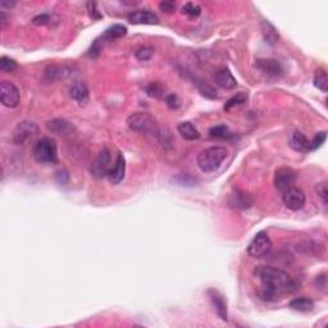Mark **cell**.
I'll list each match as a JSON object with an SVG mask.
<instances>
[{"mask_svg":"<svg viewBox=\"0 0 328 328\" xmlns=\"http://www.w3.org/2000/svg\"><path fill=\"white\" fill-rule=\"evenodd\" d=\"M254 276L259 280L262 289L258 291L260 299L273 302L285 294H291L299 289V282L280 268L269 266H258L254 268Z\"/></svg>","mask_w":328,"mask_h":328,"instance_id":"6da1fadb","label":"cell"},{"mask_svg":"<svg viewBox=\"0 0 328 328\" xmlns=\"http://www.w3.org/2000/svg\"><path fill=\"white\" fill-rule=\"evenodd\" d=\"M227 155L228 150L223 146H210V148L203 149L198 154L196 164L201 172L210 173V172L217 171L221 167Z\"/></svg>","mask_w":328,"mask_h":328,"instance_id":"7a4b0ae2","label":"cell"},{"mask_svg":"<svg viewBox=\"0 0 328 328\" xmlns=\"http://www.w3.org/2000/svg\"><path fill=\"white\" fill-rule=\"evenodd\" d=\"M33 158L41 164H58V148L56 142L50 137H42L33 146Z\"/></svg>","mask_w":328,"mask_h":328,"instance_id":"3957f363","label":"cell"},{"mask_svg":"<svg viewBox=\"0 0 328 328\" xmlns=\"http://www.w3.org/2000/svg\"><path fill=\"white\" fill-rule=\"evenodd\" d=\"M127 126L132 131L141 133H149V135H153L155 137L158 136L160 130L157 121L149 113L144 112L133 113L132 115H130L127 118Z\"/></svg>","mask_w":328,"mask_h":328,"instance_id":"277c9868","label":"cell"},{"mask_svg":"<svg viewBox=\"0 0 328 328\" xmlns=\"http://www.w3.org/2000/svg\"><path fill=\"white\" fill-rule=\"evenodd\" d=\"M112 168V154L108 149H103L100 153L95 157L90 166V173L95 178H104L107 177Z\"/></svg>","mask_w":328,"mask_h":328,"instance_id":"5b68a950","label":"cell"},{"mask_svg":"<svg viewBox=\"0 0 328 328\" xmlns=\"http://www.w3.org/2000/svg\"><path fill=\"white\" fill-rule=\"evenodd\" d=\"M272 241L266 232H258L248 246V254L252 258H263L271 252Z\"/></svg>","mask_w":328,"mask_h":328,"instance_id":"8992f818","label":"cell"},{"mask_svg":"<svg viewBox=\"0 0 328 328\" xmlns=\"http://www.w3.org/2000/svg\"><path fill=\"white\" fill-rule=\"evenodd\" d=\"M36 133H38V127L35 122L22 121L13 130L12 140L15 145H23L27 140L35 136Z\"/></svg>","mask_w":328,"mask_h":328,"instance_id":"52a82bcc","label":"cell"},{"mask_svg":"<svg viewBox=\"0 0 328 328\" xmlns=\"http://www.w3.org/2000/svg\"><path fill=\"white\" fill-rule=\"evenodd\" d=\"M273 182H275L276 189L284 194L285 191H287L289 189L294 187V185H295L296 182L295 171L291 169L290 167H281V168L276 169Z\"/></svg>","mask_w":328,"mask_h":328,"instance_id":"ba28073f","label":"cell"},{"mask_svg":"<svg viewBox=\"0 0 328 328\" xmlns=\"http://www.w3.org/2000/svg\"><path fill=\"white\" fill-rule=\"evenodd\" d=\"M19 99H21V95H19V90L17 89V86L9 81H1V83H0V100L4 107H18Z\"/></svg>","mask_w":328,"mask_h":328,"instance_id":"9c48e42d","label":"cell"},{"mask_svg":"<svg viewBox=\"0 0 328 328\" xmlns=\"http://www.w3.org/2000/svg\"><path fill=\"white\" fill-rule=\"evenodd\" d=\"M282 200H284V204L286 205L287 209L290 210H300L305 207V194L298 187H291L287 191L284 192V196H282Z\"/></svg>","mask_w":328,"mask_h":328,"instance_id":"30bf717a","label":"cell"},{"mask_svg":"<svg viewBox=\"0 0 328 328\" xmlns=\"http://www.w3.org/2000/svg\"><path fill=\"white\" fill-rule=\"evenodd\" d=\"M254 204L252 195L241 189L234 187L228 196V205L234 209H249Z\"/></svg>","mask_w":328,"mask_h":328,"instance_id":"8fae6325","label":"cell"},{"mask_svg":"<svg viewBox=\"0 0 328 328\" xmlns=\"http://www.w3.org/2000/svg\"><path fill=\"white\" fill-rule=\"evenodd\" d=\"M208 298H209L210 303L213 305L214 311H216L217 316L221 318L223 322H227L228 321V311H227V303L225 300V296L222 295L219 291L214 290V289H210L208 290Z\"/></svg>","mask_w":328,"mask_h":328,"instance_id":"7c38bea8","label":"cell"},{"mask_svg":"<svg viewBox=\"0 0 328 328\" xmlns=\"http://www.w3.org/2000/svg\"><path fill=\"white\" fill-rule=\"evenodd\" d=\"M69 74H71V69L68 67L60 64H50L44 69L42 80L45 83H53L58 80H63Z\"/></svg>","mask_w":328,"mask_h":328,"instance_id":"4fadbf2b","label":"cell"},{"mask_svg":"<svg viewBox=\"0 0 328 328\" xmlns=\"http://www.w3.org/2000/svg\"><path fill=\"white\" fill-rule=\"evenodd\" d=\"M124 173H126V160H124L123 154H117V159H115L114 164L110 168L109 173H108L107 178L110 183L117 185L124 178Z\"/></svg>","mask_w":328,"mask_h":328,"instance_id":"5bb4252c","label":"cell"},{"mask_svg":"<svg viewBox=\"0 0 328 328\" xmlns=\"http://www.w3.org/2000/svg\"><path fill=\"white\" fill-rule=\"evenodd\" d=\"M214 81L221 89L225 90H232L237 86V81L234 77V74L231 73V71L226 67L217 69L216 74H214Z\"/></svg>","mask_w":328,"mask_h":328,"instance_id":"9a60e30c","label":"cell"},{"mask_svg":"<svg viewBox=\"0 0 328 328\" xmlns=\"http://www.w3.org/2000/svg\"><path fill=\"white\" fill-rule=\"evenodd\" d=\"M69 95H71V98L73 99L74 101H77V103L81 104V105H85V104L89 103V87H87V85H86L85 82H82V81H77V82H74L73 85L71 86Z\"/></svg>","mask_w":328,"mask_h":328,"instance_id":"2e32d148","label":"cell"},{"mask_svg":"<svg viewBox=\"0 0 328 328\" xmlns=\"http://www.w3.org/2000/svg\"><path fill=\"white\" fill-rule=\"evenodd\" d=\"M255 65L269 77H280L282 74V65L276 59H258Z\"/></svg>","mask_w":328,"mask_h":328,"instance_id":"e0dca14e","label":"cell"},{"mask_svg":"<svg viewBox=\"0 0 328 328\" xmlns=\"http://www.w3.org/2000/svg\"><path fill=\"white\" fill-rule=\"evenodd\" d=\"M47 130L50 132L56 133V135H60V136H67V135H71L72 131L74 130L73 124L71 122L65 121L62 118H55L51 119L46 123Z\"/></svg>","mask_w":328,"mask_h":328,"instance_id":"ac0fdd59","label":"cell"},{"mask_svg":"<svg viewBox=\"0 0 328 328\" xmlns=\"http://www.w3.org/2000/svg\"><path fill=\"white\" fill-rule=\"evenodd\" d=\"M128 22L132 24H157L159 19L150 10H136L128 15Z\"/></svg>","mask_w":328,"mask_h":328,"instance_id":"d6986e66","label":"cell"},{"mask_svg":"<svg viewBox=\"0 0 328 328\" xmlns=\"http://www.w3.org/2000/svg\"><path fill=\"white\" fill-rule=\"evenodd\" d=\"M289 145L293 150L298 151V153H308L309 151V140L305 136L304 133L300 132V131H296L294 132V135L291 136L290 142Z\"/></svg>","mask_w":328,"mask_h":328,"instance_id":"ffe728a7","label":"cell"},{"mask_svg":"<svg viewBox=\"0 0 328 328\" xmlns=\"http://www.w3.org/2000/svg\"><path fill=\"white\" fill-rule=\"evenodd\" d=\"M177 130L181 136L185 140H187V141H195V140L200 139V132L198 131V128L189 121L181 122L178 124Z\"/></svg>","mask_w":328,"mask_h":328,"instance_id":"44dd1931","label":"cell"},{"mask_svg":"<svg viewBox=\"0 0 328 328\" xmlns=\"http://www.w3.org/2000/svg\"><path fill=\"white\" fill-rule=\"evenodd\" d=\"M127 33V28L123 26V24H113L109 28L105 30V32L101 35V40L104 41H114L117 38L123 37L124 35Z\"/></svg>","mask_w":328,"mask_h":328,"instance_id":"7402d4cb","label":"cell"},{"mask_svg":"<svg viewBox=\"0 0 328 328\" xmlns=\"http://www.w3.org/2000/svg\"><path fill=\"white\" fill-rule=\"evenodd\" d=\"M262 32H263L264 40L268 42L269 45H275L278 42V32L275 28L272 23H269L268 21L262 22Z\"/></svg>","mask_w":328,"mask_h":328,"instance_id":"603a6c76","label":"cell"},{"mask_svg":"<svg viewBox=\"0 0 328 328\" xmlns=\"http://www.w3.org/2000/svg\"><path fill=\"white\" fill-rule=\"evenodd\" d=\"M289 307L298 312H311L314 308V302L308 298H296L291 300Z\"/></svg>","mask_w":328,"mask_h":328,"instance_id":"cb8c5ba5","label":"cell"},{"mask_svg":"<svg viewBox=\"0 0 328 328\" xmlns=\"http://www.w3.org/2000/svg\"><path fill=\"white\" fill-rule=\"evenodd\" d=\"M314 86H316L317 89L321 90L322 92H327L328 91V77H327V72L325 69L320 68L316 71V74H314Z\"/></svg>","mask_w":328,"mask_h":328,"instance_id":"d4e9b609","label":"cell"},{"mask_svg":"<svg viewBox=\"0 0 328 328\" xmlns=\"http://www.w3.org/2000/svg\"><path fill=\"white\" fill-rule=\"evenodd\" d=\"M209 133L210 136L216 137V139H230V137H232V133H231L230 128L226 124H217V126L210 128Z\"/></svg>","mask_w":328,"mask_h":328,"instance_id":"484cf974","label":"cell"},{"mask_svg":"<svg viewBox=\"0 0 328 328\" xmlns=\"http://www.w3.org/2000/svg\"><path fill=\"white\" fill-rule=\"evenodd\" d=\"M248 100V94L246 92H240V94L235 95L234 98H231L227 103L225 104V110H230L235 107L243 105Z\"/></svg>","mask_w":328,"mask_h":328,"instance_id":"4316f807","label":"cell"},{"mask_svg":"<svg viewBox=\"0 0 328 328\" xmlns=\"http://www.w3.org/2000/svg\"><path fill=\"white\" fill-rule=\"evenodd\" d=\"M17 69V63L15 60L10 59L8 56H1L0 58V71L5 72V73H10V72Z\"/></svg>","mask_w":328,"mask_h":328,"instance_id":"83f0119b","label":"cell"},{"mask_svg":"<svg viewBox=\"0 0 328 328\" xmlns=\"http://www.w3.org/2000/svg\"><path fill=\"white\" fill-rule=\"evenodd\" d=\"M326 139H327V132L322 131V132H318L314 136V139L312 141H309V151H314L317 149H320L321 146L325 144Z\"/></svg>","mask_w":328,"mask_h":328,"instance_id":"f1b7e54d","label":"cell"},{"mask_svg":"<svg viewBox=\"0 0 328 328\" xmlns=\"http://www.w3.org/2000/svg\"><path fill=\"white\" fill-rule=\"evenodd\" d=\"M173 181L178 183L180 186H186V187H194L196 183V180L191 176L186 175V173H180L176 177H173Z\"/></svg>","mask_w":328,"mask_h":328,"instance_id":"f546056e","label":"cell"},{"mask_svg":"<svg viewBox=\"0 0 328 328\" xmlns=\"http://www.w3.org/2000/svg\"><path fill=\"white\" fill-rule=\"evenodd\" d=\"M153 54H154V49L150 46H141L135 51V56H136L139 60H141V62H145V60L150 59L151 56H153Z\"/></svg>","mask_w":328,"mask_h":328,"instance_id":"4dcf8cb0","label":"cell"},{"mask_svg":"<svg viewBox=\"0 0 328 328\" xmlns=\"http://www.w3.org/2000/svg\"><path fill=\"white\" fill-rule=\"evenodd\" d=\"M146 94L151 96V98H160L164 94V87L160 83L153 82L146 87Z\"/></svg>","mask_w":328,"mask_h":328,"instance_id":"1f68e13d","label":"cell"},{"mask_svg":"<svg viewBox=\"0 0 328 328\" xmlns=\"http://www.w3.org/2000/svg\"><path fill=\"white\" fill-rule=\"evenodd\" d=\"M101 50H103V40H101V38H96V40L92 42L91 46H90L89 50H87V56L95 59V58H98L99 54L101 53Z\"/></svg>","mask_w":328,"mask_h":328,"instance_id":"d6a6232c","label":"cell"},{"mask_svg":"<svg viewBox=\"0 0 328 328\" xmlns=\"http://www.w3.org/2000/svg\"><path fill=\"white\" fill-rule=\"evenodd\" d=\"M157 139L159 140L160 144H162V145L164 146V148H167V149L171 148L172 144H173V139H172L171 132H169V131H167V130L163 131L162 128H160Z\"/></svg>","mask_w":328,"mask_h":328,"instance_id":"836d02e7","label":"cell"},{"mask_svg":"<svg viewBox=\"0 0 328 328\" xmlns=\"http://www.w3.org/2000/svg\"><path fill=\"white\" fill-rule=\"evenodd\" d=\"M182 12L190 17H198L201 13V8L196 3H186L182 6Z\"/></svg>","mask_w":328,"mask_h":328,"instance_id":"e575fe53","label":"cell"},{"mask_svg":"<svg viewBox=\"0 0 328 328\" xmlns=\"http://www.w3.org/2000/svg\"><path fill=\"white\" fill-rule=\"evenodd\" d=\"M86 8H87L89 15L92 18V19H100L101 13L99 12L98 4L95 3V1H89V3L86 4Z\"/></svg>","mask_w":328,"mask_h":328,"instance_id":"d590c367","label":"cell"},{"mask_svg":"<svg viewBox=\"0 0 328 328\" xmlns=\"http://www.w3.org/2000/svg\"><path fill=\"white\" fill-rule=\"evenodd\" d=\"M166 104L169 109H178L181 105V101L176 94H168L166 96Z\"/></svg>","mask_w":328,"mask_h":328,"instance_id":"8d00e7d4","label":"cell"},{"mask_svg":"<svg viewBox=\"0 0 328 328\" xmlns=\"http://www.w3.org/2000/svg\"><path fill=\"white\" fill-rule=\"evenodd\" d=\"M50 15L46 14V13H42V14H38L33 18L32 23L36 24V26H45V24L50 23Z\"/></svg>","mask_w":328,"mask_h":328,"instance_id":"74e56055","label":"cell"},{"mask_svg":"<svg viewBox=\"0 0 328 328\" xmlns=\"http://www.w3.org/2000/svg\"><path fill=\"white\" fill-rule=\"evenodd\" d=\"M316 190H317V194H318V196L322 199L323 204H327V185H326V182L318 183L316 187Z\"/></svg>","mask_w":328,"mask_h":328,"instance_id":"f35d334b","label":"cell"},{"mask_svg":"<svg viewBox=\"0 0 328 328\" xmlns=\"http://www.w3.org/2000/svg\"><path fill=\"white\" fill-rule=\"evenodd\" d=\"M316 282H317V286H318L317 289H320L321 291L326 293V290H327V277H326L325 273L321 276H317Z\"/></svg>","mask_w":328,"mask_h":328,"instance_id":"ab89813d","label":"cell"},{"mask_svg":"<svg viewBox=\"0 0 328 328\" xmlns=\"http://www.w3.org/2000/svg\"><path fill=\"white\" fill-rule=\"evenodd\" d=\"M159 8L162 12L166 13H172L176 9V4L173 1H162L159 4Z\"/></svg>","mask_w":328,"mask_h":328,"instance_id":"60d3db41","label":"cell"},{"mask_svg":"<svg viewBox=\"0 0 328 328\" xmlns=\"http://www.w3.org/2000/svg\"><path fill=\"white\" fill-rule=\"evenodd\" d=\"M6 23H8V17H6V14L4 13V10H1V12H0V26H1V28H5Z\"/></svg>","mask_w":328,"mask_h":328,"instance_id":"b9f144b4","label":"cell"},{"mask_svg":"<svg viewBox=\"0 0 328 328\" xmlns=\"http://www.w3.org/2000/svg\"><path fill=\"white\" fill-rule=\"evenodd\" d=\"M15 4H17L15 1H6V0H3V1L0 3V6H1V9H10L13 8Z\"/></svg>","mask_w":328,"mask_h":328,"instance_id":"7bdbcfd3","label":"cell"}]
</instances>
